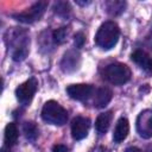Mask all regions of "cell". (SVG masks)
I'll list each match as a JSON object with an SVG mask.
<instances>
[{
  "label": "cell",
  "instance_id": "cell-16",
  "mask_svg": "<svg viewBox=\"0 0 152 152\" xmlns=\"http://www.w3.org/2000/svg\"><path fill=\"white\" fill-rule=\"evenodd\" d=\"M23 131H24V134L26 137L27 140L30 141H34L37 138H38V134H39V131H38V127L34 122L32 121H27L24 124L23 126Z\"/></svg>",
  "mask_w": 152,
  "mask_h": 152
},
{
  "label": "cell",
  "instance_id": "cell-19",
  "mask_svg": "<svg viewBox=\"0 0 152 152\" xmlns=\"http://www.w3.org/2000/svg\"><path fill=\"white\" fill-rule=\"evenodd\" d=\"M69 4L68 2H57L55 5V12L58 14H66V12H69Z\"/></svg>",
  "mask_w": 152,
  "mask_h": 152
},
{
  "label": "cell",
  "instance_id": "cell-13",
  "mask_svg": "<svg viewBox=\"0 0 152 152\" xmlns=\"http://www.w3.org/2000/svg\"><path fill=\"white\" fill-rule=\"evenodd\" d=\"M112 96H113V93L109 88H107V87L99 88L94 94V100H93L94 107H96V108L106 107L109 103V101L112 100Z\"/></svg>",
  "mask_w": 152,
  "mask_h": 152
},
{
  "label": "cell",
  "instance_id": "cell-5",
  "mask_svg": "<svg viewBox=\"0 0 152 152\" xmlns=\"http://www.w3.org/2000/svg\"><path fill=\"white\" fill-rule=\"evenodd\" d=\"M46 7H48L46 1H38V2H34L26 11L13 14V18H15L18 21H21L25 24H31V23H34L42 18Z\"/></svg>",
  "mask_w": 152,
  "mask_h": 152
},
{
  "label": "cell",
  "instance_id": "cell-17",
  "mask_svg": "<svg viewBox=\"0 0 152 152\" xmlns=\"http://www.w3.org/2000/svg\"><path fill=\"white\" fill-rule=\"evenodd\" d=\"M126 2L125 1H107L106 2V8L107 12L112 15H119L125 11Z\"/></svg>",
  "mask_w": 152,
  "mask_h": 152
},
{
  "label": "cell",
  "instance_id": "cell-25",
  "mask_svg": "<svg viewBox=\"0 0 152 152\" xmlns=\"http://www.w3.org/2000/svg\"><path fill=\"white\" fill-rule=\"evenodd\" d=\"M147 152H152V145H150V146L147 147Z\"/></svg>",
  "mask_w": 152,
  "mask_h": 152
},
{
  "label": "cell",
  "instance_id": "cell-15",
  "mask_svg": "<svg viewBox=\"0 0 152 152\" xmlns=\"http://www.w3.org/2000/svg\"><path fill=\"white\" fill-rule=\"evenodd\" d=\"M18 140V128L15 124L10 122L5 127V144L7 146H12Z\"/></svg>",
  "mask_w": 152,
  "mask_h": 152
},
{
  "label": "cell",
  "instance_id": "cell-12",
  "mask_svg": "<svg viewBox=\"0 0 152 152\" xmlns=\"http://www.w3.org/2000/svg\"><path fill=\"white\" fill-rule=\"evenodd\" d=\"M128 132H129V122L126 118H120L115 125V128H114V133H113V140L114 142L119 144L121 141H124L127 135H128Z\"/></svg>",
  "mask_w": 152,
  "mask_h": 152
},
{
  "label": "cell",
  "instance_id": "cell-6",
  "mask_svg": "<svg viewBox=\"0 0 152 152\" xmlns=\"http://www.w3.org/2000/svg\"><path fill=\"white\" fill-rule=\"evenodd\" d=\"M38 88V81L34 77L28 78L24 83L17 87L15 89V96L17 100L23 104V106H28L37 91Z\"/></svg>",
  "mask_w": 152,
  "mask_h": 152
},
{
  "label": "cell",
  "instance_id": "cell-18",
  "mask_svg": "<svg viewBox=\"0 0 152 152\" xmlns=\"http://www.w3.org/2000/svg\"><path fill=\"white\" fill-rule=\"evenodd\" d=\"M68 36V27H59L52 32V38L56 44H62L65 42Z\"/></svg>",
  "mask_w": 152,
  "mask_h": 152
},
{
  "label": "cell",
  "instance_id": "cell-22",
  "mask_svg": "<svg viewBox=\"0 0 152 152\" xmlns=\"http://www.w3.org/2000/svg\"><path fill=\"white\" fill-rule=\"evenodd\" d=\"M90 152H109V150H108L106 146H96V147H94Z\"/></svg>",
  "mask_w": 152,
  "mask_h": 152
},
{
  "label": "cell",
  "instance_id": "cell-14",
  "mask_svg": "<svg viewBox=\"0 0 152 152\" xmlns=\"http://www.w3.org/2000/svg\"><path fill=\"white\" fill-rule=\"evenodd\" d=\"M112 118H113V114L110 110L108 112H104V113H101L96 121H95V129L99 134H106L107 131L109 129V126H110V122H112Z\"/></svg>",
  "mask_w": 152,
  "mask_h": 152
},
{
  "label": "cell",
  "instance_id": "cell-9",
  "mask_svg": "<svg viewBox=\"0 0 152 152\" xmlns=\"http://www.w3.org/2000/svg\"><path fill=\"white\" fill-rule=\"evenodd\" d=\"M90 120L83 116H76L71 122V135L75 140H82L88 135Z\"/></svg>",
  "mask_w": 152,
  "mask_h": 152
},
{
  "label": "cell",
  "instance_id": "cell-24",
  "mask_svg": "<svg viewBox=\"0 0 152 152\" xmlns=\"http://www.w3.org/2000/svg\"><path fill=\"white\" fill-rule=\"evenodd\" d=\"M1 152H10V150H7L6 147H2L1 148Z\"/></svg>",
  "mask_w": 152,
  "mask_h": 152
},
{
  "label": "cell",
  "instance_id": "cell-10",
  "mask_svg": "<svg viewBox=\"0 0 152 152\" xmlns=\"http://www.w3.org/2000/svg\"><path fill=\"white\" fill-rule=\"evenodd\" d=\"M81 64V55L76 50H69L63 55V58L61 61V69L66 72H74L78 69Z\"/></svg>",
  "mask_w": 152,
  "mask_h": 152
},
{
  "label": "cell",
  "instance_id": "cell-23",
  "mask_svg": "<svg viewBox=\"0 0 152 152\" xmlns=\"http://www.w3.org/2000/svg\"><path fill=\"white\" fill-rule=\"evenodd\" d=\"M125 152H141V150H140V148H138V147H135V146H131V147L126 148V151H125Z\"/></svg>",
  "mask_w": 152,
  "mask_h": 152
},
{
  "label": "cell",
  "instance_id": "cell-7",
  "mask_svg": "<svg viewBox=\"0 0 152 152\" xmlns=\"http://www.w3.org/2000/svg\"><path fill=\"white\" fill-rule=\"evenodd\" d=\"M137 132L138 134L144 138L148 139L152 137V110L145 109L142 110L137 118Z\"/></svg>",
  "mask_w": 152,
  "mask_h": 152
},
{
  "label": "cell",
  "instance_id": "cell-4",
  "mask_svg": "<svg viewBox=\"0 0 152 152\" xmlns=\"http://www.w3.org/2000/svg\"><path fill=\"white\" fill-rule=\"evenodd\" d=\"M42 119L48 124L55 126H63L68 120V112L58 102L50 100L43 106Z\"/></svg>",
  "mask_w": 152,
  "mask_h": 152
},
{
  "label": "cell",
  "instance_id": "cell-3",
  "mask_svg": "<svg viewBox=\"0 0 152 152\" xmlns=\"http://www.w3.org/2000/svg\"><path fill=\"white\" fill-rule=\"evenodd\" d=\"M103 78L114 86H122L131 80V69L124 63H110L102 71Z\"/></svg>",
  "mask_w": 152,
  "mask_h": 152
},
{
  "label": "cell",
  "instance_id": "cell-2",
  "mask_svg": "<svg viewBox=\"0 0 152 152\" xmlns=\"http://www.w3.org/2000/svg\"><path fill=\"white\" fill-rule=\"evenodd\" d=\"M119 36V26L114 21H106L99 27L95 34V44L103 50H110L116 45Z\"/></svg>",
  "mask_w": 152,
  "mask_h": 152
},
{
  "label": "cell",
  "instance_id": "cell-1",
  "mask_svg": "<svg viewBox=\"0 0 152 152\" xmlns=\"http://www.w3.org/2000/svg\"><path fill=\"white\" fill-rule=\"evenodd\" d=\"M6 43L12 50V59L15 62L23 61L28 53L30 39L27 32L21 28L12 27L6 32Z\"/></svg>",
  "mask_w": 152,
  "mask_h": 152
},
{
  "label": "cell",
  "instance_id": "cell-8",
  "mask_svg": "<svg viewBox=\"0 0 152 152\" xmlns=\"http://www.w3.org/2000/svg\"><path fill=\"white\" fill-rule=\"evenodd\" d=\"M68 95L77 101H87L89 100L94 94L95 89L91 84H84V83H78V84H71L66 88Z\"/></svg>",
  "mask_w": 152,
  "mask_h": 152
},
{
  "label": "cell",
  "instance_id": "cell-21",
  "mask_svg": "<svg viewBox=\"0 0 152 152\" xmlns=\"http://www.w3.org/2000/svg\"><path fill=\"white\" fill-rule=\"evenodd\" d=\"M52 152H68V147L63 144H56L52 146Z\"/></svg>",
  "mask_w": 152,
  "mask_h": 152
},
{
  "label": "cell",
  "instance_id": "cell-20",
  "mask_svg": "<svg viewBox=\"0 0 152 152\" xmlns=\"http://www.w3.org/2000/svg\"><path fill=\"white\" fill-rule=\"evenodd\" d=\"M84 42H86L84 34H83L82 32H77V33L75 34V39H74L75 46H76V48H82L83 44H84Z\"/></svg>",
  "mask_w": 152,
  "mask_h": 152
},
{
  "label": "cell",
  "instance_id": "cell-11",
  "mask_svg": "<svg viewBox=\"0 0 152 152\" xmlns=\"http://www.w3.org/2000/svg\"><path fill=\"white\" fill-rule=\"evenodd\" d=\"M132 61L139 66L145 72L152 75V57L146 53L142 50H135L132 55H131Z\"/></svg>",
  "mask_w": 152,
  "mask_h": 152
}]
</instances>
